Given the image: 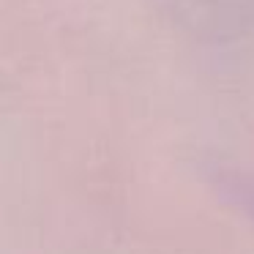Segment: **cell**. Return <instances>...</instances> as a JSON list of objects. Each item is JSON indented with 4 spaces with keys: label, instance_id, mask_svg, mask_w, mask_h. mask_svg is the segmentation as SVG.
Returning a JSON list of instances; mask_svg holds the SVG:
<instances>
[{
    "label": "cell",
    "instance_id": "cell-1",
    "mask_svg": "<svg viewBox=\"0 0 254 254\" xmlns=\"http://www.w3.org/2000/svg\"><path fill=\"white\" fill-rule=\"evenodd\" d=\"M221 186H224L227 191H230V197L235 199V202H241L243 210L254 219V181L241 178V175H224Z\"/></svg>",
    "mask_w": 254,
    "mask_h": 254
}]
</instances>
